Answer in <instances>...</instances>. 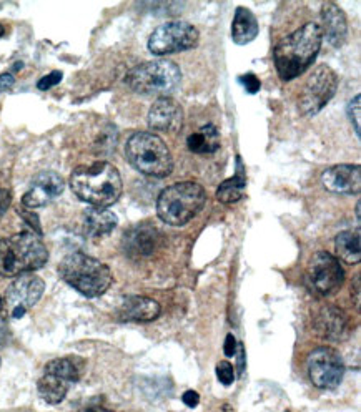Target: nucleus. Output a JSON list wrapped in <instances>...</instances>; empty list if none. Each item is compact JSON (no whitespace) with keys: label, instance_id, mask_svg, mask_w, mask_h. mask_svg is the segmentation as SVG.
<instances>
[{"label":"nucleus","instance_id":"nucleus-1","mask_svg":"<svg viewBox=\"0 0 361 412\" xmlns=\"http://www.w3.org/2000/svg\"><path fill=\"white\" fill-rule=\"evenodd\" d=\"M71 188L79 200L95 206L109 208L122 196V176L109 162H95L75 168L71 176Z\"/></svg>","mask_w":361,"mask_h":412},{"label":"nucleus","instance_id":"nucleus-2","mask_svg":"<svg viewBox=\"0 0 361 412\" xmlns=\"http://www.w3.org/2000/svg\"><path fill=\"white\" fill-rule=\"evenodd\" d=\"M323 34L320 26L310 22L281 40L273 52L275 67L283 82H290L305 72L317 59Z\"/></svg>","mask_w":361,"mask_h":412},{"label":"nucleus","instance_id":"nucleus-3","mask_svg":"<svg viewBox=\"0 0 361 412\" xmlns=\"http://www.w3.org/2000/svg\"><path fill=\"white\" fill-rule=\"evenodd\" d=\"M48 261V251L39 234L22 232L0 241V276L14 278L40 270Z\"/></svg>","mask_w":361,"mask_h":412},{"label":"nucleus","instance_id":"nucleus-4","mask_svg":"<svg viewBox=\"0 0 361 412\" xmlns=\"http://www.w3.org/2000/svg\"><path fill=\"white\" fill-rule=\"evenodd\" d=\"M62 279L87 298H98L112 284V271L98 259L84 253H72L59 266Z\"/></svg>","mask_w":361,"mask_h":412},{"label":"nucleus","instance_id":"nucleus-5","mask_svg":"<svg viewBox=\"0 0 361 412\" xmlns=\"http://www.w3.org/2000/svg\"><path fill=\"white\" fill-rule=\"evenodd\" d=\"M205 201L207 193L200 183L182 181L170 185L158 195V218L170 226H183L198 215Z\"/></svg>","mask_w":361,"mask_h":412},{"label":"nucleus","instance_id":"nucleus-6","mask_svg":"<svg viewBox=\"0 0 361 412\" xmlns=\"http://www.w3.org/2000/svg\"><path fill=\"white\" fill-rule=\"evenodd\" d=\"M125 155L129 163L142 175L165 178L174 170V158L167 143L149 131L133 133L127 142Z\"/></svg>","mask_w":361,"mask_h":412},{"label":"nucleus","instance_id":"nucleus-7","mask_svg":"<svg viewBox=\"0 0 361 412\" xmlns=\"http://www.w3.org/2000/svg\"><path fill=\"white\" fill-rule=\"evenodd\" d=\"M182 80L180 67L172 60H154L137 65L127 73L125 82L133 92L147 97L165 98Z\"/></svg>","mask_w":361,"mask_h":412},{"label":"nucleus","instance_id":"nucleus-8","mask_svg":"<svg viewBox=\"0 0 361 412\" xmlns=\"http://www.w3.org/2000/svg\"><path fill=\"white\" fill-rule=\"evenodd\" d=\"M198 30L192 24L183 20H174L160 26L151 32L149 50L157 57L172 55L183 50H190L198 45Z\"/></svg>","mask_w":361,"mask_h":412},{"label":"nucleus","instance_id":"nucleus-9","mask_svg":"<svg viewBox=\"0 0 361 412\" xmlns=\"http://www.w3.org/2000/svg\"><path fill=\"white\" fill-rule=\"evenodd\" d=\"M306 286L318 296H330L342 288L344 271L340 261L326 251H318L308 261L305 273Z\"/></svg>","mask_w":361,"mask_h":412},{"label":"nucleus","instance_id":"nucleus-10","mask_svg":"<svg viewBox=\"0 0 361 412\" xmlns=\"http://www.w3.org/2000/svg\"><path fill=\"white\" fill-rule=\"evenodd\" d=\"M338 88V75L328 65H320L306 80L299 95V110L306 117L322 112L323 106L335 97Z\"/></svg>","mask_w":361,"mask_h":412},{"label":"nucleus","instance_id":"nucleus-11","mask_svg":"<svg viewBox=\"0 0 361 412\" xmlns=\"http://www.w3.org/2000/svg\"><path fill=\"white\" fill-rule=\"evenodd\" d=\"M306 371L310 381L318 389H336L343 381L344 364L338 351L323 346L310 353L306 359Z\"/></svg>","mask_w":361,"mask_h":412},{"label":"nucleus","instance_id":"nucleus-12","mask_svg":"<svg viewBox=\"0 0 361 412\" xmlns=\"http://www.w3.org/2000/svg\"><path fill=\"white\" fill-rule=\"evenodd\" d=\"M45 290V283L39 276L27 273L17 276L14 283L7 288L3 296V306L12 319H20L24 315L39 303Z\"/></svg>","mask_w":361,"mask_h":412},{"label":"nucleus","instance_id":"nucleus-13","mask_svg":"<svg viewBox=\"0 0 361 412\" xmlns=\"http://www.w3.org/2000/svg\"><path fill=\"white\" fill-rule=\"evenodd\" d=\"M64 188L65 183L62 176L57 175L55 171H42L32 180L30 188L22 196V203L30 209L42 208V206L52 203L57 196L62 195Z\"/></svg>","mask_w":361,"mask_h":412},{"label":"nucleus","instance_id":"nucleus-14","mask_svg":"<svg viewBox=\"0 0 361 412\" xmlns=\"http://www.w3.org/2000/svg\"><path fill=\"white\" fill-rule=\"evenodd\" d=\"M325 188L338 195H356L361 189V170L358 165H335L322 175Z\"/></svg>","mask_w":361,"mask_h":412},{"label":"nucleus","instance_id":"nucleus-15","mask_svg":"<svg viewBox=\"0 0 361 412\" xmlns=\"http://www.w3.org/2000/svg\"><path fill=\"white\" fill-rule=\"evenodd\" d=\"M149 125L155 131L176 133L183 125V110L174 98H158L149 112Z\"/></svg>","mask_w":361,"mask_h":412},{"label":"nucleus","instance_id":"nucleus-16","mask_svg":"<svg viewBox=\"0 0 361 412\" xmlns=\"http://www.w3.org/2000/svg\"><path fill=\"white\" fill-rule=\"evenodd\" d=\"M162 312L157 301L145 296H127L117 308V318L120 321H135V323H149L157 319Z\"/></svg>","mask_w":361,"mask_h":412},{"label":"nucleus","instance_id":"nucleus-17","mask_svg":"<svg viewBox=\"0 0 361 412\" xmlns=\"http://www.w3.org/2000/svg\"><path fill=\"white\" fill-rule=\"evenodd\" d=\"M322 26L320 30L333 47H342L346 42L348 24L343 10L336 3H325L322 7Z\"/></svg>","mask_w":361,"mask_h":412},{"label":"nucleus","instance_id":"nucleus-18","mask_svg":"<svg viewBox=\"0 0 361 412\" xmlns=\"http://www.w3.org/2000/svg\"><path fill=\"white\" fill-rule=\"evenodd\" d=\"M318 331L323 337L331 341H342L350 335V323L342 309L325 308L318 316Z\"/></svg>","mask_w":361,"mask_h":412},{"label":"nucleus","instance_id":"nucleus-19","mask_svg":"<svg viewBox=\"0 0 361 412\" xmlns=\"http://www.w3.org/2000/svg\"><path fill=\"white\" fill-rule=\"evenodd\" d=\"M158 232L149 226H135L129 233H125L124 245L129 254L135 256H150L157 248Z\"/></svg>","mask_w":361,"mask_h":412},{"label":"nucleus","instance_id":"nucleus-20","mask_svg":"<svg viewBox=\"0 0 361 412\" xmlns=\"http://www.w3.org/2000/svg\"><path fill=\"white\" fill-rule=\"evenodd\" d=\"M71 386L72 382H68L65 377L45 369L42 377L37 382V391H39V395L47 404H60L67 395Z\"/></svg>","mask_w":361,"mask_h":412},{"label":"nucleus","instance_id":"nucleus-21","mask_svg":"<svg viewBox=\"0 0 361 412\" xmlns=\"http://www.w3.org/2000/svg\"><path fill=\"white\" fill-rule=\"evenodd\" d=\"M245 189H247V171H245L241 156L238 155L235 175L220 185L219 189H216V198L225 205L237 203V201H240L245 196Z\"/></svg>","mask_w":361,"mask_h":412},{"label":"nucleus","instance_id":"nucleus-22","mask_svg":"<svg viewBox=\"0 0 361 412\" xmlns=\"http://www.w3.org/2000/svg\"><path fill=\"white\" fill-rule=\"evenodd\" d=\"M117 223V216L107 208H95V206H92V208H89L84 213V228L89 236L92 238H102L105 234L112 233Z\"/></svg>","mask_w":361,"mask_h":412},{"label":"nucleus","instance_id":"nucleus-23","mask_svg":"<svg viewBox=\"0 0 361 412\" xmlns=\"http://www.w3.org/2000/svg\"><path fill=\"white\" fill-rule=\"evenodd\" d=\"M258 20L247 7H238L232 24V39L237 45H247L257 39Z\"/></svg>","mask_w":361,"mask_h":412},{"label":"nucleus","instance_id":"nucleus-24","mask_svg":"<svg viewBox=\"0 0 361 412\" xmlns=\"http://www.w3.org/2000/svg\"><path fill=\"white\" fill-rule=\"evenodd\" d=\"M187 147L188 150L194 151V153L198 155H207V153H215L220 148V133L216 130L215 125L208 123L200 129L195 133L188 135L187 138Z\"/></svg>","mask_w":361,"mask_h":412},{"label":"nucleus","instance_id":"nucleus-25","mask_svg":"<svg viewBox=\"0 0 361 412\" xmlns=\"http://www.w3.org/2000/svg\"><path fill=\"white\" fill-rule=\"evenodd\" d=\"M336 254L348 265H356L361 259L360 250V233L358 232H343L335 240Z\"/></svg>","mask_w":361,"mask_h":412},{"label":"nucleus","instance_id":"nucleus-26","mask_svg":"<svg viewBox=\"0 0 361 412\" xmlns=\"http://www.w3.org/2000/svg\"><path fill=\"white\" fill-rule=\"evenodd\" d=\"M216 377L223 386H232L235 381V369L228 361H221L216 366Z\"/></svg>","mask_w":361,"mask_h":412},{"label":"nucleus","instance_id":"nucleus-27","mask_svg":"<svg viewBox=\"0 0 361 412\" xmlns=\"http://www.w3.org/2000/svg\"><path fill=\"white\" fill-rule=\"evenodd\" d=\"M360 102H361L360 95H356V97L350 102V105H348V115H350V120L353 123V127H355L356 137H360V112H361Z\"/></svg>","mask_w":361,"mask_h":412},{"label":"nucleus","instance_id":"nucleus-28","mask_svg":"<svg viewBox=\"0 0 361 412\" xmlns=\"http://www.w3.org/2000/svg\"><path fill=\"white\" fill-rule=\"evenodd\" d=\"M62 77H64V73L59 72V70H55V72H50V73H48V75H45V77L40 78L39 84H37V88L42 90V92H45V90H50L52 86H55V85L60 84Z\"/></svg>","mask_w":361,"mask_h":412},{"label":"nucleus","instance_id":"nucleus-29","mask_svg":"<svg viewBox=\"0 0 361 412\" xmlns=\"http://www.w3.org/2000/svg\"><path fill=\"white\" fill-rule=\"evenodd\" d=\"M240 84L245 86V90H247L250 95H255L261 86L260 80H258V77L255 75V73H247V75H241Z\"/></svg>","mask_w":361,"mask_h":412},{"label":"nucleus","instance_id":"nucleus-30","mask_svg":"<svg viewBox=\"0 0 361 412\" xmlns=\"http://www.w3.org/2000/svg\"><path fill=\"white\" fill-rule=\"evenodd\" d=\"M237 339H235V336L233 335H228L227 336V339H225V348H223V351H225V356L227 357H232V356H235L237 354Z\"/></svg>","mask_w":361,"mask_h":412},{"label":"nucleus","instance_id":"nucleus-31","mask_svg":"<svg viewBox=\"0 0 361 412\" xmlns=\"http://www.w3.org/2000/svg\"><path fill=\"white\" fill-rule=\"evenodd\" d=\"M182 401L187 404L188 407H196L198 406V402H200V394L196 393V391H187L185 394H183V397H182Z\"/></svg>","mask_w":361,"mask_h":412},{"label":"nucleus","instance_id":"nucleus-32","mask_svg":"<svg viewBox=\"0 0 361 412\" xmlns=\"http://www.w3.org/2000/svg\"><path fill=\"white\" fill-rule=\"evenodd\" d=\"M14 84H15V78L12 73H2V75H0V93L10 90L12 86H14Z\"/></svg>","mask_w":361,"mask_h":412},{"label":"nucleus","instance_id":"nucleus-33","mask_svg":"<svg viewBox=\"0 0 361 412\" xmlns=\"http://www.w3.org/2000/svg\"><path fill=\"white\" fill-rule=\"evenodd\" d=\"M10 206V193L7 189L0 188V216L7 212V208Z\"/></svg>","mask_w":361,"mask_h":412},{"label":"nucleus","instance_id":"nucleus-34","mask_svg":"<svg viewBox=\"0 0 361 412\" xmlns=\"http://www.w3.org/2000/svg\"><path fill=\"white\" fill-rule=\"evenodd\" d=\"M237 348H238V374L241 376L245 371V348L243 344H238Z\"/></svg>","mask_w":361,"mask_h":412},{"label":"nucleus","instance_id":"nucleus-35","mask_svg":"<svg viewBox=\"0 0 361 412\" xmlns=\"http://www.w3.org/2000/svg\"><path fill=\"white\" fill-rule=\"evenodd\" d=\"M84 412H112L109 409H105V407H100V406H95V407H89V409H85Z\"/></svg>","mask_w":361,"mask_h":412},{"label":"nucleus","instance_id":"nucleus-36","mask_svg":"<svg viewBox=\"0 0 361 412\" xmlns=\"http://www.w3.org/2000/svg\"><path fill=\"white\" fill-rule=\"evenodd\" d=\"M356 218H358V221H360V203L356 205Z\"/></svg>","mask_w":361,"mask_h":412},{"label":"nucleus","instance_id":"nucleus-37","mask_svg":"<svg viewBox=\"0 0 361 412\" xmlns=\"http://www.w3.org/2000/svg\"><path fill=\"white\" fill-rule=\"evenodd\" d=\"M0 306H2V298H0Z\"/></svg>","mask_w":361,"mask_h":412}]
</instances>
